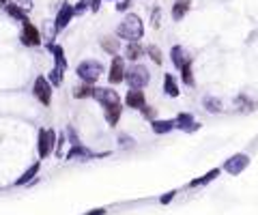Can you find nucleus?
I'll return each instance as SVG.
<instances>
[{
    "instance_id": "nucleus-1",
    "label": "nucleus",
    "mask_w": 258,
    "mask_h": 215,
    "mask_svg": "<svg viewBox=\"0 0 258 215\" xmlns=\"http://www.w3.org/2000/svg\"><path fill=\"white\" fill-rule=\"evenodd\" d=\"M116 37L129 41H140L144 37V22L138 13H127L116 26Z\"/></svg>"
},
{
    "instance_id": "nucleus-2",
    "label": "nucleus",
    "mask_w": 258,
    "mask_h": 215,
    "mask_svg": "<svg viewBox=\"0 0 258 215\" xmlns=\"http://www.w3.org/2000/svg\"><path fill=\"white\" fill-rule=\"evenodd\" d=\"M106 74V67L102 60H95V58H86L76 67V76L80 78V82L84 84H90V86H97V80Z\"/></svg>"
},
{
    "instance_id": "nucleus-3",
    "label": "nucleus",
    "mask_w": 258,
    "mask_h": 215,
    "mask_svg": "<svg viewBox=\"0 0 258 215\" xmlns=\"http://www.w3.org/2000/svg\"><path fill=\"white\" fill-rule=\"evenodd\" d=\"M125 84L129 88H146L150 84V71L146 64H140V62H134L127 67V74H125Z\"/></svg>"
},
{
    "instance_id": "nucleus-4",
    "label": "nucleus",
    "mask_w": 258,
    "mask_h": 215,
    "mask_svg": "<svg viewBox=\"0 0 258 215\" xmlns=\"http://www.w3.org/2000/svg\"><path fill=\"white\" fill-rule=\"evenodd\" d=\"M56 140H58V134L52 127H41L37 132V155L41 162L48 160L50 155H54Z\"/></svg>"
},
{
    "instance_id": "nucleus-5",
    "label": "nucleus",
    "mask_w": 258,
    "mask_h": 215,
    "mask_svg": "<svg viewBox=\"0 0 258 215\" xmlns=\"http://www.w3.org/2000/svg\"><path fill=\"white\" fill-rule=\"evenodd\" d=\"M32 95L41 106H52V97H54V86L50 84L48 76H37L32 82Z\"/></svg>"
},
{
    "instance_id": "nucleus-6",
    "label": "nucleus",
    "mask_w": 258,
    "mask_h": 215,
    "mask_svg": "<svg viewBox=\"0 0 258 215\" xmlns=\"http://www.w3.org/2000/svg\"><path fill=\"white\" fill-rule=\"evenodd\" d=\"M92 99L102 106V108H110V106H116V104H123L120 102V95L112 86H95L92 90Z\"/></svg>"
},
{
    "instance_id": "nucleus-7",
    "label": "nucleus",
    "mask_w": 258,
    "mask_h": 215,
    "mask_svg": "<svg viewBox=\"0 0 258 215\" xmlns=\"http://www.w3.org/2000/svg\"><path fill=\"white\" fill-rule=\"evenodd\" d=\"M20 41H22V46H26V48H39L41 43H43V39H41V30H39V28L32 24L30 20L22 24Z\"/></svg>"
},
{
    "instance_id": "nucleus-8",
    "label": "nucleus",
    "mask_w": 258,
    "mask_h": 215,
    "mask_svg": "<svg viewBox=\"0 0 258 215\" xmlns=\"http://www.w3.org/2000/svg\"><path fill=\"white\" fill-rule=\"evenodd\" d=\"M125 74H127V64H125V56H112L110 69H108V82L110 86L123 84L125 82Z\"/></svg>"
},
{
    "instance_id": "nucleus-9",
    "label": "nucleus",
    "mask_w": 258,
    "mask_h": 215,
    "mask_svg": "<svg viewBox=\"0 0 258 215\" xmlns=\"http://www.w3.org/2000/svg\"><path fill=\"white\" fill-rule=\"evenodd\" d=\"M250 162H252V160H250V155H246V153H234V155H230L224 162L222 170H226L230 176H239L241 172L250 166Z\"/></svg>"
},
{
    "instance_id": "nucleus-10",
    "label": "nucleus",
    "mask_w": 258,
    "mask_h": 215,
    "mask_svg": "<svg viewBox=\"0 0 258 215\" xmlns=\"http://www.w3.org/2000/svg\"><path fill=\"white\" fill-rule=\"evenodd\" d=\"M106 155H110V153H95V150H90L86 144H74V146H69V150L64 153V162H74V160H97V157H106Z\"/></svg>"
},
{
    "instance_id": "nucleus-11",
    "label": "nucleus",
    "mask_w": 258,
    "mask_h": 215,
    "mask_svg": "<svg viewBox=\"0 0 258 215\" xmlns=\"http://www.w3.org/2000/svg\"><path fill=\"white\" fill-rule=\"evenodd\" d=\"M174 123H176V129H181V132H185V134L200 132V127H202V123L196 120V116H194L192 112H178L174 116Z\"/></svg>"
},
{
    "instance_id": "nucleus-12",
    "label": "nucleus",
    "mask_w": 258,
    "mask_h": 215,
    "mask_svg": "<svg viewBox=\"0 0 258 215\" xmlns=\"http://www.w3.org/2000/svg\"><path fill=\"white\" fill-rule=\"evenodd\" d=\"M76 18V11H74V4H69V2H60V9L58 13H56V18H54V32H60L64 30V28L69 26V22Z\"/></svg>"
},
{
    "instance_id": "nucleus-13",
    "label": "nucleus",
    "mask_w": 258,
    "mask_h": 215,
    "mask_svg": "<svg viewBox=\"0 0 258 215\" xmlns=\"http://www.w3.org/2000/svg\"><path fill=\"white\" fill-rule=\"evenodd\" d=\"M170 60H172V67H174L176 71H181L185 64L194 62V56L183 46H172V50H170Z\"/></svg>"
},
{
    "instance_id": "nucleus-14",
    "label": "nucleus",
    "mask_w": 258,
    "mask_h": 215,
    "mask_svg": "<svg viewBox=\"0 0 258 215\" xmlns=\"http://www.w3.org/2000/svg\"><path fill=\"white\" fill-rule=\"evenodd\" d=\"M125 106L129 110H142V108L146 106V95L144 90H138V88H129L127 95H125Z\"/></svg>"
},
{
    "instance_id": "nucleus-15",
    "label": "nucleus",
    "mask_w": 258,
    "mask_h": 215,
    "mask_svg": "<svg viewBox=\"0 0 258 215\" xmlns=\"http://www.w3.org/2000/svg\"><path fill=\"white\" fill-rule=\"evenodd\" d=\"M144 54H146V48L142 46L140 41H129V43H125V48H123L125 60H132V62H138Z\"/></svg>"
},
{
    "instance_id": "nucleus-16",
    "label": "nucleus",
    "mask_w": 258,
    "mask_h": 215,
    "mask_svg": "<svg viewBox=\"0 0 258 215\" xmlns=\"http://www.w3.org/2000/svg\"><path fill=\"white\" fill-rule=\"evenodd\" d=\"M174 129H176L174 118H155L153 123H150V132L155 136H168L170 132H174Z\"/></svg>"
},
{
    "instance_id": "nucleus-17",
    "label": "nucleus",
    "mask_w": 258,
    "mask_h": 215,
    "mask_svg": "<svg viewBox=\"0 0 258 215\" xmlns=\"http://www.w3.org/2000/svg\"><path fill=\"white\" fill-rule=\"evenodd\" d=\"M39 170H41V160H39V162H34V164H30V166H28L24 172H22V176L16 178V188H22V185L32 183L34 178L39 176Z\"/></svg>"
},
{
    "instance_id": "nucleus-18",
    "label": "nucleus",
    "mask_w": 258,
    "mask_h": 215,
    "mask_svg": "<svg viewBox=\"0 0 258 215\" xmlns=\"http://www.w3.org/2000/svg\"><path fill=\"white\" fill-rule=\"evenodd\" d=\"M2 9H4L6 16L13 18V20H18L20 24H24V22H28V11L24 9V6H20L18 2H11V0H9V2H6V4L2 6Z\"/></svg>"
},
{
    "instance_id": "nucleus-19",
    "label": "nucleus",
    "mask_w": 258,
    "mask_h": 215,
    "mask_svg": "<svg viewBox=\"0 0 258 215\" xmlns=\"http://www.w3.org/2000/svg\"><path fill=\"white\" fill-rule=\"evenodd\" d=\"M123 110H125L123 104L104 108V118H106V123L110 125V127H116V125H118V120H120V116H123Z\"/></svg>"
},
{
    "instance_id": "nucleus-20",
    "label": "nucleus",
    "mask_w": 258,
    "mask_h": 215,
    "mask_svg": "<svg viewBox=\"0 0 258 215\" xmlns=\"http://www.w3.org/2000/svg\"><path fill=\"white\" fill-rule=\"evenodd\" d=\"M48 52L52 54L56 67H60V69H67V67H69L67 56H64V48L60 46V43H52V46H48Z\"/></svg>"
},
{
    "instance_id": "nucleus-21",
    "label": "nucleus",
    "mask_w": 258,
    "mask_h": 215,
    "mask_svg": "<svg viewBox=\"0 0 258 215\" xmlns=\"http://www.w3.org/2000/svg\"><path fill=\"white\" fill-rule=\"evenodd\" d=\"M164 95H168L172 99H176L181 95V86H178L176 78L172 74H164Z\"/></svg>"
},
{
    "instance_id": "nucleus-22",
    "label": "nucleus",
    "mask_w": 258,
    "mask_h": 215,
    "mask_svg": "<svg viewBox=\"0 0 258 215\" xmlns=\"http://www.w3.org/2000/svg\"><path fill=\"white\" fill-rule=\"evenodd\" d=\"M190 9H192V0H174L172 2V20L174 22H181L185 16L190 13Z\"/></svg>"
},
{
    "instance_id": "nucleus-23",
    "label": "nucleus",
    "mask_w": 258,
    "mask_h": 215,
    "mask_svg": "<svg viewBox=\"0 0 258 215\" xmlns=\"http://www.w3.org/2000/svg\"><path fill=\"white\" fill-rule=\"evenodd\" d=\"M202 108L206 114H222L224 112V104H222V99L213 97V95H204L202 97Z\"/></svg>"
},
{
    "instance_id": "nucleus-24",
    "label": "nucleus",
    "mask_w": 258,
    "mask_h": 215,
    "mask_svg": "<svg viewBox=\"0 0 258 215\" xmlns=\"http://www.w3.org/2000/svg\"><path fill=\"white\" fill-rule=\"evenodd\" d=\"M222 174V168H211L206 174H202V176H198V178H192L190 181V188H202V185H209L211 181H215Z\"/></svg>"
},
{
    "instance_id": "nucleus-25",
    "label": "nucleus",
    "mask_w": 258,
    "mask_h": 215,
    "mask_svg": "<svg viewBox=\"0 0 258 215\" xmlns=\"http://www.w3.org/2000/svg\"><path fill=\"white\" fill-rule=\"evenodd\" d=\"M99 46H102L104 52H108L110 56H116L118 50H120V39H116V37H102V39H99Z\"/></svg>"
},
{
    "instance_id": "nucleus-26",
    "label": "nucleus",
    "mask_w": 258,
    "mask_h": 215,
    "mask_svg": "<svg viewBox=\"0 0 258 215\" xmlns=\"http://www.w3.org/2000/svg\"><path fill=\"white\" fill-rule=\"evenodd\" d=\"M92 90H95V86H90V84H78L71 88V97L74 99H92Z\"/></svg>"
},
{
    "instance_id": "nucleus-27",
    "label": "nucleus",
    "mask_w": 258,
    "mask_h": 215,
    "mask_svg": "<svg viewBox=\"0 0 258 215\" xmlns=\"http://www.w3.org/2000/svg\"><path fill=\"white\" fill-rule=\"evenodd\" d=\"M48 80H50V84L54 86V88H58V86H62V82H64V69H60V67H54L48 71Z\"/></svg>"
},
{
    "instance_id": "nucleus-28",
    "label": "nucleus",
    "mask_w": 258,
    "mask_h": 215,
    "mask_svg": "<svg viewBox=\"0 0 258 215\" xmlns=\"http://www.w3.org/2000/svg\"><path fill=\"white\" fill-rule=\"evenodd\" d=\"M178 74H181V84L183 86H194V84H196V80H194V62L185 64Z\"/></svg>"
},
{
    "instance_id": "nucleus-29",
    "label": "nucleus",
    "mask_w": 258,
    "mask_h": 215,
    "mask_svg": "<svg viewBox=\"0 0 258 215\" xmlns=\"http://www.w3.org/2000/svg\"><path fill=\"white\" fill-rule=\"evenodd\" d=\"M146 56H150V60L155 64H164V56H162V50L157 46H146Z\"/></svg>"
},
{
    "instance_id": "nucleus-30",
    "label": "nucleus",
    "mask_w": 258,
    "mask_h": 215,
    "mask_svg": "<svg viewBox=\"0 0 258 215\" xmlns=\"http://www.w3.org/2000/svg\"><path fill=\"white\" fill-rule=\"evenodd\" d=\"M64 144H69V142H67V134L60 132L58 134V140H56V148H54V155L58 157V160L64 155Z\"/></svg>"
},
{
    "instance_id": "nucleus-31",
    "label": "nucleus",
    "mask_w": 258,
    "mask_h": 215,
    "mask_svg": "<svg viewBox=\"0 0 258 215\" xmlns=\"http://www.w3.org/2000/svg\"><path fill=\"white\" fill-rule=\"evenodd\" d=\"M64 134H67V142H69V146H74V144H80V136H78V132H76V127H67L64 129Z\"/></svg>"
},
{
    "instance_id": "nucleus-32",
    "label": "nucleus",
    "mask_w": 258,
    "mask_h": 215,
    "mask_svg": "<svg viewBox=\"0 0 258 215\" xmlns=\"http://www.w3.org/2000/svg\"><path fill=\"white\" fill-rule=\"evenodd\" d=\"M140 114H142V116H144L146 120H148V123H153V120L155 118H160V116H157V110H155V108L153 106H144V108H142V110H140Z\"/></svg>"
},
{
    "instance_id": "nucleus-33",
    "label": "nucleus",
    "mask_w": 258,
    "mask_h": 215,
    "mask_svg": "<svg viewBox=\"0 0 258 215\" xmlns=\"http://www.w3.org/2000/svg\"><path fill=\"white\" fill-rule=\"evenodd\" d=\"M88 2H90V0H78V2L74 4V11H76V16H84L86 11H90Z\"/></svg>"
},
{
    "instance_id": "nucleus-34",
    "label": "nucleus",
    "mask_w": 258,
    "mask_h": 215,
    "mask_svg": "<svg viewBox=\"0 0 258 215\" xmlns=\"http://www.w3.org/2000/svg\"><path fill=\"white\" fill-rule=\"evenodd\" d=\"M150 26H153V28L162 26V9H160V6H155L153 13H150Z\"/></svg>"
},
{
    "instance_id": "nucleus-35",
    "label": "nucleus",
    "mask_w": 258,
    "mask_h": 215,
    "mask_svg": "<svg viewBox=\"0 0 258 215\" xmlns=\"http://www.w3.org/2000/svg\"><path fill=\"white\" fill-rule=\"evenodd\" d=\"M118 144L123 146V148H125V146H134L136 140L132 138V136H127V134H118Z\"/></svg>"
},
{
    "instance_id": "nucleus-36",
    "label": "nucleus",
    "mask_w": 258,
    "mask_h": 215,
    "mask_svg": "<svg viewBox=\"0 0 258 215\" xmlns=\"http://www.w3.org/2000/svg\"><path fill=\"white\" fill-rule=\"evenodd\" d=\"M134 0H116V11L118 13H127L129 9H132Z\"/></svg>"
},
{
    "instance_id": "nucleus-37",
    "label": "nucleus",
    "mask_w": 258,
    "mask_h": 215,
    "mask_svg": "<svg viewBox=\"0 0 258 215\" xmlns=\"http://www.w3.org/2000/svg\"><path fill=\"white\" fill-rule=\"evenodd\" d=\"M176 194H178L176 190H172V192H168V194H166V196H162V198H160V202H162V204H170V202H172V200H174V196H176Z\"/></svg>"
},
{
    "instance_id": "nucleus-38",
    "label": "nucleus",
    "mask_w": 258,
    "mask_h": 215,
    "mask_svg": "<svg viewBox=\"0 0 258 215\" xmlns=\"http://www.w3.org/2000/svg\"><path fill=\"white\" fill-rule=\"evenodd\" d=\"M102 2H104V0H90V2H88L90 11H92V13H97L99 9H102Z\"/></svg>"
},
{
    "instance_id": "nucleus-39",
    "label": "nucleus",
    "mask_w": 258,
    "mask_h": 215,
    "mask_svg": "<svg viewBox=\"0 0 258 215\" xmlns=\"http://www.w3.org/2000/svg\"><path fill=\"white\" fill-rule=\"evenodd\" d=\"M108 213V209H92V211H88L86 215H106Z\"/></svg>"
},
{
    "instance_id": "nucleus-40",
    "label": "nucleus",
    "mask_w": 258,
    "mask_h": 215,
    "mask_svg": "<svg viewBox=\"0 0 258 215\" xmlns=\"http://www.w3.org/2000/svg\"><path fill=\"white\" fill-rule=\"evenodd\" d=\"M110 2H112V0H110ZM114 2H116V0H114Z\"/></svg>"
}]
</instances>
